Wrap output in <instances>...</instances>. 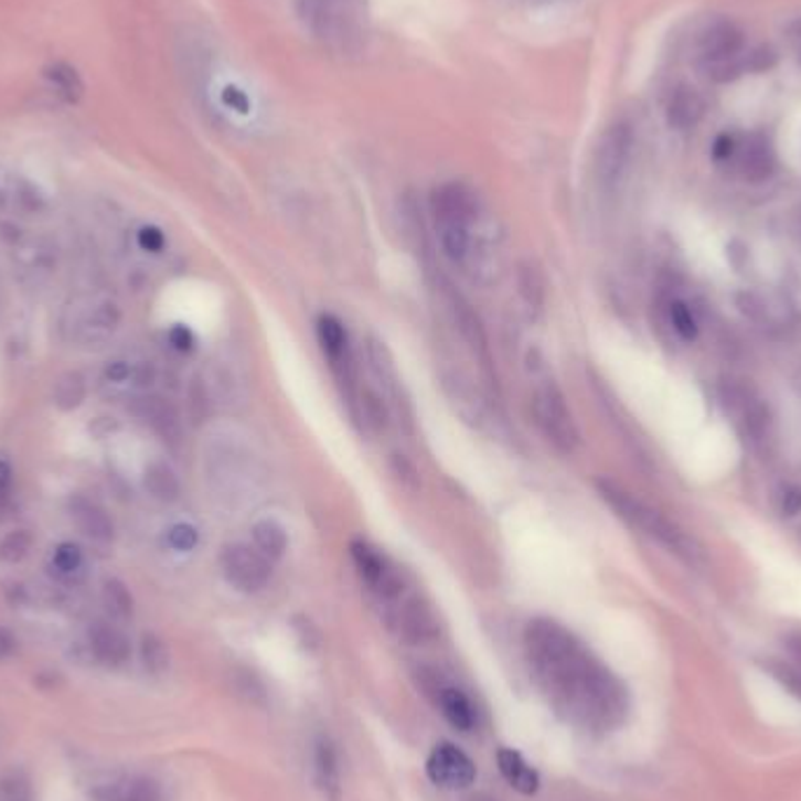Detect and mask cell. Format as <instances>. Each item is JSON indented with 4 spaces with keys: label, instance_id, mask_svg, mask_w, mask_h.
<instances>
[{
    "label": "cell",
    "instance_id": "obj_36",
    "mask_svg": "<svg viewBox=\"0 0 801 801\" xmlns=\"http://www.w3.org/2000/svg\"><path fill=\"white\" fill-rule=\"evenodd\" d=\"M56 572H62V575H75L83 567V551L75 546V544H60L54 551V558H52Z\"/></svg>",
    "mask_w": 801,
    "mask_h": 801
},
{
    "label": "cell",
    "instance_id": "obj_4",
    "mask_svg": "<svg viewBox=\"0 0 801 801\" xmlns=\"http://www.w3.org/2000/svg\"><path fill=\"white\" fill-rule=\"evenodd\" d=\"M532 413H534V419H537L542 434L560 452L572 455L577 450V446L581 441L577 423L567 408L565 394L560 392V387L556 383H553V380H546V383H542L537 389H534Z\"/></svg>",
    "mask_w": 801,
    "mask_h": 801
},
{
    "label": "cell",
    "instance_id": "obj_24",
    "mask_svg": "<svg viewBox=\"0 0 801 801\" xmlns=\"http://www.w3.org/2000/svg\"><path fill=\"white\" fill-rule=\"evenodd\" d=\"M252 534H254V544H256V548H258V551L263 553V556H265L267 560H270V563L279 560V558L284 556V553H286V548H289V537H286L284 527H281L279 523L270 521V519L258 521V523L254 525Z\"/></svg>",
    "mask_w": 801,
    "mask_h": 801
},
{
    "label": "cell",
    "instance_id": "obj_38",
    "mask_svg": "<svg viewBox=\"0 0 801 801\" xmlns=\"http://www.w3.org/2000/svg\"><path fill=\"white\" fill-rule=\"evenodd\" d=\"M778 511L780 516L786 519H794L801 513V485H783L778 492Z\"/></svg>",
    "mask_w": 801,
    "mask_h": 801
},
{
    "label": "cell",
    "instance_id": "obj_41",
    "mask_svg": "<svg viewBox=\"0 0 801 801\" xmlns=\"http://www.w3.org/2000/svg\"><path fill=\"white\" fill-rule=\"evenodd\" d=\"M392 469H394V473H396V479H398L400 483H404V485H408V488H413V490L419 485V476H417L415 467L406 460L404 455H394Z\"/></svg>",
    "mask_w": 801,
    "mask_h": 801
},
{
    "label": "cell",
    "instance_id": "obj_25",
    "mask_svg": "<svg viewBox=\"0 0 801 801\" xmlns=\"http://www.w3.org/2000/svg\"><path fill=\"white\" fill-rule=\"evenodd\" d=\"M45 78L50 81V85L54 87V92L56 94H60V97L64 99V102H68V104H75V102H81V97H83V81H81V75H78V71H75L73 66H68V64H52L47 71H45Z\"/></svg>",
    "mask_w": 801,
    "mask_h": 801
},
{
    "label": "cell",
    "instance_id": "obj_44",
    "mask_svg": "<svg viewBox=\"0 0 801 801\" xmlns=\"http://www.w3.org/2000/svg\"><path fill=\"white\" fill-rule=\"evenodd\" d=\"M169 340H171V345H174L179 352H190V350L195 348V338H193V333H190L185 327L171 329Z\"/></svg>",
    "mask_w": 801,
    "mask_h": 801
},
{
    "label": "cell",
    "instance_id": "obj_29",
    "mask_svg": "<svg viewBox=\"0 0 801 801\" xmlns=\"http://www.w3.org/2000/svg\"><path fill=\"white\" fill-rule=\"evenodd\" d=\"M104 605L116 619H129L134 615V598L120 579H106Z\"/></svg>",
    "mask_w": 801,
    "mask_h": 801
},
{
    "label": "cell",
    "instance_id": "obj_49",
    "mask_svg": "<svg viewBox=\"0 0 801 801\" xmlns=\"http://www.w3.org/2000/svg\"><path fill=\"white\" fill-rule=\"evenodd\" d=\"M794 227H797V233L801 235V206L797 209V214H794Z\"/></svg>",
    "mask_w": 801,
    "mask_h": 801
},
{
    "label": "cell",
    "instance_id": "obj_22",
    "mask_svg": "<svg viewBox=\"0 0 801 801\" xmlns=\"http://www.w3.org/2000/svg\"><path fill=\"white\" fill-rule=\"evenodd\" d=\"M498 767L506 783L513 790H519L521 794H534L540 790V773L527 765L521 752L511 750V748H502L498 752Z\"/></svg>",
    "mask_w": 801,
    "mask_h": 801
},
{
    "label": "cell",
    "instance_id": "obj_6",
    "mask_svg": "<svg viewBox=\"0 0 801 801\" xmlns=\"http://www.w3.org/2000/svg\"><path fill=\"white\" fill-rule=\"evenodd\" d=\"M221 569L225 581L242 594H258L273 577V563L246 544H227L221 553Z\"/></svg>",
    "mask_w": 801,
    "mask_h": 801
},
{
    "label": "cell",
    "instance_id": "obj_15",
    "mask_svg": "<svg viewBox=\"0 0 801 801\" xmlns=\"http://www.w3.org/2000/svg\"><path fill=\"white\" fill-rule=\"evenodd\" d=\"M99 801H169L164 786L146 773H129L108 780L94 790Z\"/></svg>",
    "mask_w": 801,
    "mask_h": 801
},
{
    "label": "cell",
    "instance_id": "obj_5",
    "mask_svg": "<svg viewBox=\"0 0 801 801\" xmlns=\"http://www.w3.org/2000/svg\"><path fill=\"white\" fill-rule=\"evenodd\" d=\"M633 146L636 134L628 122H615L605 129L596 150V177L602 188L612 190L623 181L633 158Z\"/></svg>",
    "mask_w": 801,
    "mask_h": 801
},
{
    "label": "cell",
    "instance_id": "obj_3",
    "mask_svg": "<svg viewBox=\"0 0 801 801\" xmlns=\"http://www.w3.org/2000/svg\"><path fill=\"white\" fill-rule=\"evenodd\" d=\"M300 19L333 52H356L366 35L364 0H296Z\"/></svg>",
    "mask_w": 801,
    "mask_h": 801
},
{
    "label": "cell",
    "instance_id": "obj_1",
    "mask_svg": "<svg viewBox=\"0 0 801 801\" xmlns=\"http://www.w3.org/2000/svg\"><path fill=\"white\" fill-rule=\"evenodd\" d=\"M525 656L551 711L586 734H609L628 717V690L565 626L553 619L527 623Z\"/></svg>",
    "mask_w": 801,
    "mask_h": 801
},
{
    "label": "cell",
    "instance_id": "obj_8",
    "mask_svg": "<svg viewBox=\"0 0 801 801\" xmlns=\"http://www.w3.org/2000/svg\"><path fill=\"white\" fill-rule=\"evenodd\" d=\"M441 289H444L446 305H448L457 331H460L462 340L467 342L469 350L473 352V356L479 359L481 369L492 375V371H494L492 369V354H490L488 335H485V329H483V321H481L479 312L471 308V302L460 291H457L450 281H444Z\"/></svg>",
    "mask_w": 801,
    "mask_h": 801
},
{
    "label": "cell",
    "instance_id": "obj_46",
    "mask_svg": "<svg viewBox=\"0 0 801 801\" xmlns=\"http://www.w3.org/2000/svg\"><path fill=\"white\" fill-rule=\"evenodd\" d=\"M17 650V640L10 631H6V628H0V659H8L12 656Z\"/></svg>",
    "mask_w": 801,
    "mask_h": 801
},
{
    "label": "cell",
    "instance_id": "obj_11",
    "mask_svg": "<svg viewBox=\"0 0 801 801\" xmlns=\"http://www.w3.org/2000/svg\"><path fill=\"white\" fill-rule=\"evenodd\" d=\"M427 690L436 703V708L441 711L450 727L462 734L476 729V724H479V711H476L471 696L464 690L438 677L427 686Z\"/></svg>",
    "mask_w": 801,
    "mask_h": 801
},
{
    "label": "cell",
    "instance_id": "obj_50",
    "mask_svg": "<svg viewBox=\"0 0 801 801\" xmlns=\"http://www.w3.org/2000/svg\"><path fill=\"white\" fill-rule=\"evenodd\" d=\"M799 62H801V50H799Z\"/></svg>",
    "mask_w": 801,
    "mask_h": 801
},
{
    "label": "cell",
    "instance_id": "obj_17",
    "mask_svg": "<svg viewBox=\"0 0 801 801\" xmlns=\"http://www.w3.org/2000/svg\"><path fill=\"white\" fill-rule=\"evenodd\" d=\"M312 765H314V780L321 794L329 801L342 799V771H340V757L335 750V743L329 736H319L314 740V752H312Z\"/></svg>",
    "mask_w": 801,
    "mask_h": 801
},
{
    "label": "cell",
    "instance_id": "obj_26",
    "mask_svg": "<svg viewBox=\"0 0 801 801\" xmlns=\"http://www.w3.org/2000/svg\"><path fill=\"white\" fill-rule=\"evenodd\" d=\"M85 394H87V387H85V380L81 373H64L60 380L54 383V406L68 413V410H75L83 406L85 400Z\"/></svg>",
    "mask_w": 801,
    "mask_h": 801
},
{
    "label": "cell",
    "instance_id": "obj_31",
    "mask_svg": "<svg viewBox=\"0 0 801 801\" xmlns=\"http://www.w3.org/2000/svg\"><path fill=\"white\" fill-rule=\"evenodd\" d=\"M141 661L143 668L152 675H160L169 668V650L167 644L152 633H146L141 640Z\"/></svg>",
    "mask_w": 801,
    "mask_h": 801
},
{
    "label": "cell",
    "instance_id": "obj_33",
    "mask_svg": "<svg viewBox=\"0 0 801 801\" xmlns=\"http://www.w3.org/2000/svg\"><path fill=\"white\" fill-rule=\"evenodd\" d=\"M359 408H361V417L366 419V425L373 431H385L387 429L389 415H387L383 398H380L375 392L364 389V394H361V400H359Z\"/></svg>",
    "mask_w": 801,
    "mask_h": 801
},
{
    "label": "cell",
    "instance_id": "obj_34",
    "mask_svg": "<svg viewBox=\"0 0 801 801\" xmlns=\"http://www.w3.org/2000/svg\"><path fill=\"white\" fill-rule=\"evenodd\" d=\"M0 801H33L29 776L22 771H10L0 778Z\"/></svg>",
    "mask_w": 801,
    "mask_h": 801
},
{
    "label": "cell",
    "instance_id": "obj_16",
    "mask_svg": "<svg viewBox=\"0 0 801 801\" xmlns=\"http://www.w3.org/2000/svg\"><path fill=\"white\" fill-rule=\"evenodd\" d=\"M396 631L413 644H425L438 638V621L425 600L410 598L396 609Z\"/></svg>",
    "mask_w": 801,
    "mask_h": 801
},
{
    "label": "cell",
    "instance_id": "obj_2",
    "mask_svg": "<svg viewBox=\"0 0 801 801\" xmlns=\"http://www.w3.org/2000/svg\"><path fill=\"white\" fill-rule=\"evenodd\" d=\"M596 488L605 504L612 509L623 523L647 534V537L659 542L661 546H665L668 551L675 553L677 558L686 560L690 565L703 560L701 544L694 537H690L680 525H675L671 519H665L659 509L638 500L631 490H626L623 485L609 479L596 481Z\"/></svg>",
    "mask_w": 801,
    "mask_h": 801
},
{
    "label": "cell",
    "instance_id": "obj_45",
    "mask_svg": "<svg viewBox=\"0 0 801 801\" xmlns=\"http://www.w3.org/2000/svg\"><path fill=\"white\" fill-rule=\"evenodd\" d=\"M131 375V369L125 364V361H113V364L106 369V377L110 383H125V380Z\"/></svg>",
    "mask_w": 801,
    "mask_h": 801
},
{
    "label": "cell",
    "instance_id": "obj_48",
    "mask_svg": "<svg viewBox=\"0 0 801 801\" xmlns=\"http://www.w3.org/2000/svg\"><path fill=\"white\" fill-rule=\"evenodd\" d=\"M467 801H498V799H492L490 794H473V797H469Z\"/></svg>",
    "mask_w": 801,
    "mask_h": 801
},
{
    "label": "cell",
    "instance_id": "obj_32",
    "mask_svg": "<svg viewBox=\"0 0 801 801\" xmlns=\"http://www.w3.org/2000/svg\"><path fill=\"white\" fill-rule=\"evenodd\" d=\"M668 314H671L673 329L682 340L692 342V340L698 338V321H696L690 305L682 302V300H673L671 308H668Z\"/></svg>",
    "mask_w": 801,
    "mask_h": 801
},
{
    "label": "cell",
    "instance_id": "obj_14",
    "mask_svg": "<svg viewBox=\"0 0 801 801\" xmlns=\"http://www.w3.org/2000/svg\"><path fill=\"white\" fill-rule=\"evenodd\" d=\"M734 160L743 179L750 183H765L776 171V150L765 134H750V137L738 141Z\"/></svg>",
    "mask_w": 801,
    "mask_h": 801
},
{
    "label": "cell",
    "instance_id": "obj_39",
    "mask_svg": "<svg viewBox=\"0 0 801 801\" xmlns=\"http://www.w3.org/2000/svg\"><path fill=\"white\" fill-rule=\"evenodd\" d=\"M169 544L174 546L177 551H190L197 546V530L193 525H174L169 532Z\"/></svg>",
    "mask_w": 801,
    "mask_h": 801
},
{
    "label": "cell",
    "instance_id": "obj_19",
    "mask_svg": "<svg viewBox=\"0 0 801 801\" xmlns=\"http://www.w3.org/2000/svg\"><path fill=\"white\" fill-rule=\"evenodd\" d=\"M137 413L152 427V431L160 434L164 444L177 446L181 441V419L179 410L164 400L162 396H146L139 398Z\"/></svg>",
    "mask_w": 801,
    "mask_h": 801
},
{
    "label": "cell",
    "instance_id": "obj_21",
    "mask_svg": "<svg viewBox=\"0 0 801 801\" xmlns=\"http://www.w3.org/2000/svg\"><path fill=\"white\" fill-rule=\"evenodd\" d=\"M703 113H705V102L701 99V94L690 85H680L671 94V99H668V108H665L668 125L680 131L696 127L703 118Z\"/></svg>",
    "mask_w": 801,
    "mask_h": 801
},
{
    "label": "cell",
    "instance_id": "obj_12",
    "mask_svg": "<svg viewBox=\"0 0 801 801\" xmlns=\"http://www.w3.org/2000/svg\"><path fill=\"white\" fill-rule=\"evenodd\" d=\"M431 214L438 227H471L476 221V200L462 183H444L431 193Z\"/></svg>",
    "mask_w": 801,
    "mask_h": 801
},
{
    "label": "cell",
    "instance_id": "obj_10",
    "mask_svg": "<svg viewBox=\"0 0 801 801\" xmlns=\"http://www.w3.org/2000/svg\"><path fill=\"white\" fill-rule=\"evenodd\" d=\"M317 335L321 342V350L327 354V359L331 361V369L335 371L340 385H348V389H352L354 383V364H352V350H350V338L342 321L323 314L317 321Z\"/></svg>",
    "mask_w": 801,
    "mask_h": 801
},
{
    "label": "cell",
    "instance_id": "obj_42",
    "mask_svg": "<svg viewBox=\"0 0 801 801\" xmlns=\"http://www.w3.org/2000/svg\"><path fill=\"white\" fill-rule=\"evenodd\" d=\"M738 137H734V134H722V137H717L715 146H713V156L717 162H729L736 158V150H738Z\"/></svg>",
    "mask_w": 801,
    "mask_h": 801
},
{
    "label": "cell",
    "instance_id": "obj_7",
    "mask_svg": "<svg viewBox=\"0 0 801 801\" xmlns=\"http://www.w3.org/2000/svg\"><path fill=\"white\" fill-rule=\"evenodd\" d=\"M350 553L361 581H364L380 600L394 602L400 598V594H404V579L398 577V572L389 565L385 556H380L371 544L361 540L350 544Z\"/></svg>",
    "mask_w": 801,
    "mask_h": 801
},
{
    "label": "cell",
    "instance_id": "obj_30",
    "mask_svg": "<svg viewBox=\"0 0 801 801\" xmlns=\"http://www.w3.org/2000/svg\"><path fill=\"white\" fill-rule=\"evenodd\" d=\"M33 548V534L29 530H14L0 540V560L17 565L29 558Z\"/></svg>",
    "mask_w": 801,
    "mask_h": 801
},
{
    "label": "cell",
    "instance_id": "obj_35",
    "mask_svg": "<svg viewBox=\"0 0 801 801\" xmlns=\"http://www.w3.org/2000/svg\"><path fill=\"white\" fill-rule=\"evenodd\" d=\"M767 671L778 680L780 686H786V690L801 701V668L799 665H792V663H786V661H767Z\"/></svg>",
    "mask_w": 801,
    "mask_h": 801
},
{
    "label": "cell",
    "instance_id": "obj_23",
    "mask_svg": "<svg viewBox=\"0 0 801 801\" xmlns=\"http://www.w3.org/2000/svg\"><path fill=\"white\" fill-rule=\"evenodd\" d=\"M143 488L152 500L171 504L181 498V481L177 471L164 462H152L143 473Z\"/></svg>",
    "mask_w": 801,
    "mask_h": 801
},
{
    "label": "cell",
    "instance_id": "obj_18",
    "mask_svg": "<svg viewBox=\"0 0 801 801\" xmlns=\"http://www.w3.org/2000/svg\"><path fill=\"white\" fill-rule=\"evenodd\" d=\"M89 647H92L94 656H97V661H102L108 668H120L131 656L129 638L120 631L118 626L106 623V621L92 626Z\"/></svg>",
    "mask_w": 801,
    "mask_h": 801
},
{
    "label": "cell",
    "instance_id": "obj_27",
    "mask_svg": "<svg viewBox=\"0 0 801 801\" xmlns=\"http://www.w3.org/2000/svg\"><path fill=\"white\" fill-rule=\"evenodd\" d=\"M438 237H441L444 254L452 263H464L471 252V227L462 225H446L438 227Z\"/></svg>",
    "mask_w": 801,
    "mask_h": 801
},
{
    "label": "cell",
    "instance_id": "obj_47",
    "mask_svg": "<svg viewBox=\"0 0 801 801\" xmlns=\"http://www.w3.org/2000/svg\"><path fill=\"white\" fill-rule=\"evenodd\" d=\"M134 380H137V385L148 387V385H152V380H156V371L143 364V366H139L137 371H134Z\"/></svg>",
    "mask_w": 801,
    "mask_h": 801
},
{
    "label": "cell",
    "instance_id": "obj_37",
    "mask_svg": "<svg viewBox=\"0 0 801 801\" xmlns=\"http://www.w3.org/2000/svg\"><path fill=\"white\" fill-rule=\"evenodd\" d=\"M369 354H371V361H373V369H375V373H377L380 377H383L387 385H392V380L396 377V371H394V364H392V356H389L387 348L383 345V342H375V340H371Z\"/></svg>",
    "mask_w": 801,
    "mask_h": 801
},
{
    "label": "cell",
    "instance_id": "obj_28",
    "mask_svg": "<svg viewBox=\"0 0 801 801\" xmlns=\"http://www.w3.org/2000/svg\"><path fill=\"white\" fill-rule=\"evenodd\" d=\"M519 291L532 310H542L546 298V284L542 273L534 265H521L519 270Z\"/></svg>",
    "mask_w": 801,
    "mask_h": 801
},
{
    "label": "cell",
    "instance_id": "obj_9",
    "mask_svg": "<svg viewBox=\"0 0 801 801\" xmlns=\"http://www.w3.org/2000/svg\"><path fill=\"white\" fill-rule=\"evenodd\" d=\"M427 773L436 786L446 790H462L476 780V765L467 752L452 746V743H438L429 752Z\"/></svg>",
    "mask_w": 801,
    "mask_h": 801
},
{
    "label": "cell",
    "instance_id": "obj_13",
    "mask_svg": "<svg viewBox=\"0 0 801 801\" xmlns=\"http://www.w3.org/2000/svg\"><path fill=\"white\" fill-rule=\"evenodd\" d=\"M743 47H746V38H743V31L729 22H722L711 26L708 31L703 33L701 45H698V56L701 62L708 66V71H717L722 66H727L731 62H736L738 56L743 54Z\"/></svg>",
    "mask_w": 801,
    "mask_h": 801
},
{
    "label": "cell",
    "instance_id": "obj_43",
    "mask_svg": "<svg viewBox=\"0 0 801 801\" xmlns=\"http://www.w3.org/2000/svg\"><path fill=\"white\" fill-rule=\"evenodd\" d=\"M12 483H14V471H12L10 462L0 460V513H3L10 506Z\"/></svg>",
    "mask_w": 801,
    "mask_h": 801
},
{
    "label": "cell",
    "instance_id": "obj_20",
    "mask_svg": "<svg viewBox=\"0 0 801 801\" xmlns=\"http://www.w3.org/2000/svg\"><path fill=\"white\" fill-rule=\"evenodd\" d=\"M68 511L73 523L78 525L85 537L102 544H108L113 537H116V527H113L110 516L97 502H89L85 498H73L68 502Z\"/></svg>",
    "mask_w": 801,
    "mask_h": 801
},
{
    "label": "cell",
    "instance_id": "obj_40",
    "mask_svg": "<svg viewBox=\"0 0 801 801\" xmlns=\"http://www.w3.org/2000/svg\"><path fill=\"white\" fill-rule=\"evenodd\" d=\"M164 233L156 225H146L139 231V246L148 254H160L164 249Z\"/></svg>",
    "mask_w": 801,
    "mask_h": 801
}]
</instances>
